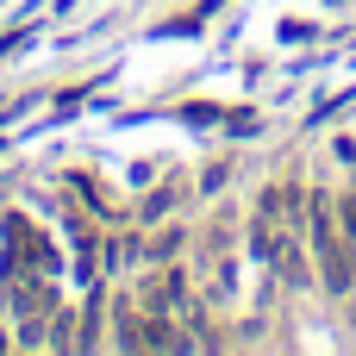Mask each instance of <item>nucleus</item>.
I'll return each mask as SVG.
<instances>
[{"label":"nucleus","mask_w":356,"mask_h":356,"mask_svg":"<svg viewBox=\"0 0 356 356\" xmlns=\"http://www.w3.org/2000/svg\"><path fill=\"white\" fill-rule=\"evenodd\" d=\"M332 213H338V232H344V238L356 244V194H344V200H338Z\"/></svg>","instance_id":"f257e3e1"},{"label":"nucleus","mask_w":356,"mask_h":356,"mask_svg":"<svg viewBox=\"0 0 356 356\" xmlns=\"http://www.w3.org/2000/svg\"><path fill=\"white\" fill-rule=\"evenodd\" d=\"M225 181H232V163H213V169H207V175H200V194H219V188H225Z\"/></svg>","instance_id":"f03ea898"},{"label":"nucleus","mask_w":356,"mask_h":356,"mask_svg":"<svg viewBox=\"0 0 356 356\" xmlns=\"http://www.w3.org/2000/svg\"><path fill=\"white\" fill-rule=\"evenodd\" d=\"M169 207H175V188H163V194H150V200H144V219H156V213H169Z\"/></svg>","instance_id":"7ed1b4c3"},{"label":"nucleus","mask_w":356,"mask_h":356,"mask_svg":"<svg viewBox=\"0 0 356 356\" xmlns=\"http://www.w3.org/2000/svg\"><path fill=\"white\" fill-rule=\"evenodd\" d=\"M175 250H181V232H163V238L150 244V257H156V263H163V257H175Z\"/></svg>","instance_id":"20e7f679"}]
</instances>
